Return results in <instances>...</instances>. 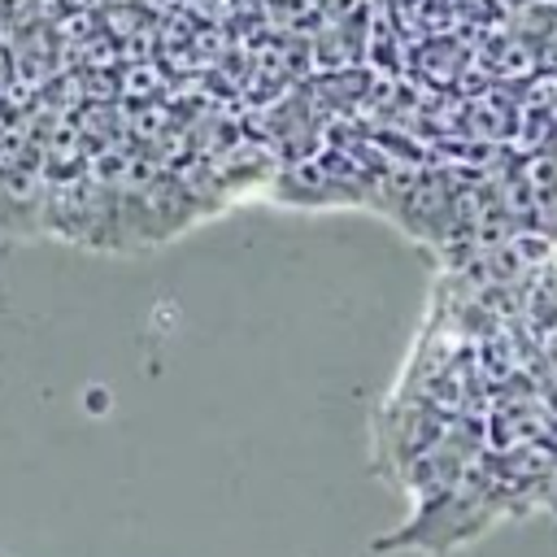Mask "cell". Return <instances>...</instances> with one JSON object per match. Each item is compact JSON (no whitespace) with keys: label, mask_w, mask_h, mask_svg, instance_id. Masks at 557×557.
<instances>
[{"label":"cell","mask_w":557,"mask_h":557,"mask_svg":"<svg viewBox=\"0 0 557 557\" xmlns=\"http://www.w3.org/2000/svg\"><path fill=\"white\" fill-rule=\"evenodd\" d=\"M13 78V57H9V48H0V87Z\"/></svg>","instance_id":"obj_2"},{"label":"cell","mask_w":557,"mask_h":557,"mask_svg":"<svg viewBox=\"0 0 557 557\" xmlns=\"http://www.w3.org/2000/svg\"><path fill=\"white\" fill-rule=\"evenodd\" d=\"M148 91H157L152 65H131V70L122 74V96H131V100H144Z\"/></svg>","instance_id":"obj_1"},{"label":"cell","mask_w":557,"mask_h":557,"mask_svg":"<svg viewBox=\"0 0 557 557\" xmlns=\"http://www.w3.org/2000/svg\"><path fill=\"white\" fill-rule=\"evenodd\" d=\"M0 174H4V170H0Z\"/></svg>","instance_id":"obj_3"}]
</instances>
